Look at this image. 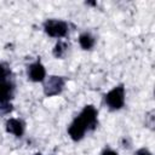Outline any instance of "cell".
<instances>
[{"mask_svg": "<svg viewBox=\"0 0 155 155\" xmlns=\"http://www.w3.org/2000/svg\"><path fill=\"white\" fill-rule=\"evenodd\" d=\"M6 128L10 133H13L17 137H21L23 134V131H24L23 122L17 120V119H10L6 124Z\"/></svg>", "mask_w": 155, "mask_h": 155, "instance_id": "obj_6", "label": "cell"}, {"mask_svg": "<svg viewBox=\"0 0 155 155\" xmlns=\"http://www.w3.org/2000/svg\"><path fill=\"white\" fill-rule=\"evenodd\" d=\"M8 69L5 64H0V79L1 80H6L7 76H8Z\"/></svg>", "mask_w": 155, "mask_h": 155, "instance_id": "obj_10", "label": "cell"}, {"mask_svg": "<svg viewBox=\"0 0 155 155\" xmlns=\"http://www.w3.org/2000/svg\"><path fill=\"white\" fill-rule=\"evenodd\" d=\"M45 31L53 38H62L67 34L68 27L64 22L57 19H50L45 23Z\"/></svg>", "mask_w": 155, "mask_h": 155, "instance_id": "obj_3", "label": "cell"}, {"mask_svg": "<svg viewBox=\"0 0 155 155\" xmlns=\"http://www.w3.org/2000/svg\"><path fill=\"white\" fill-rule=\"evenodd\" d=\"M64 86V81L61 76H51L45 84V93L47 96L58 94Z\"/></svg>", "mask_w": 155, "mask_h": 155, "instance_id": "obj_4", "label": "cell"}, {"mask_svg": "<svg viewBox=\"0 0 155 155\" xmlns=\"http://www.w3.org/2000/svg\"><path fill=\"white\" fill-rule=\"evenodd\" d=\"M103 155H117V154L115 151H113V150H105L103 153Z\"/></svg>", "mask_w": 155, "mask_h": 155, "instance_id": "obj_12", "label": "cell"}, {"mask_svg": "<svg viewBox=\"0 0 155 155\" xmlns=\"http://www.w3.org/2000/svg\"><path fill=\"white\" fill-rule=\"evenodd\" d=\"M65 50H67V44L63 42V41H59L54 47V56L56 57H62L63 53L65 52Z\"/></svg>", "mask_w": 155, "mask_h": 155, "instance_id": "obj_9", "label": "cell"}, {"mask_svg": "<svg viewBox=\"0 0 155 155\" xmlns=\"http://www.w3.org/2000/svg\"><path fill=\"white\" fill-rule=\"evenodd\" d=\"M137 155H151L147 149H140L137 151Z\"/></svg>", "mask_w": 155, "mask_h": 155, "instance_id": "obj_11", "label": "cell"}, {"mask_svg": "<svg viewBox=\"0 0 155 155\" xmlns=\"http://www.w3.org/2000/svg\"><path fill=\"white\" fill-rule=\"evenodd\" d=\"M105 102L111 109H120L124 105L125 102V90L122 86H117L113 88L107 96H105Z\"/></svg>", "mask_w": 155, "mask_h": 155, "instance_id": "obj_2", "label": "cell"}, {"mask_svg": "<svg viewBox=\"0 0 155 155\" xmlns=\"http://www.w3.org/2000/svg\"><path fill=\"white\" fill-rule=\"evenodd\" d=\"M11 90H12L11 85L6 80L0 79V102L1 103H6L11 98Z\"/></svg>", "mask_w": 155, "mask_h": 155, "instance_id": "obj_7", "label": "cell"}, {"mask_svg": "<svg viewBox=\"0 0 155 155\" xmlns=\"http://www.w3.org/2000/svg\"><path fill=\"white\" fill-rule=\"evenodd\" d=\"M97 122V111L92 105L85 107L81 114L73 121L68 132L74 140H79L84 137L86 130L93 128Z\"/></svg>", "mask_w": 155, "mask_h": 155, "instance_id": "obj_1", "label": "cell"}, {"mask_svg": "<svg viewBox=\"0 0 155 155\" xmlns=\"http://www.w3.org/2000/svg\"><path fill=\"white\" fill-rule=\"evenodd\" d=\"M45 74H46L45 68L40 63H34L28 69V76H29V79L31 81H35V82L42 81L44 78H45Z\"/></svg>", "mask_w": 155, "mask_h": 155, "instance_id": "obj_5", "label": "cell"}, {"mask_svg": "<svg viewBox=\"0 0 155 155\" xmlns=\"http://www.w3.org/2000/svg\"><path fill=\"white\" fill-rule=\"evenodd\" d=\"M79 42H80V45H81L82 48H85V50H90V48L93 46V44H94V39H93L90 34L85 33V34L80 35Z\"/></svg>", "mask_w": 155, "mask_h": 155, "instance_id": "obj_8", "label": "cell"}]
</instances>
